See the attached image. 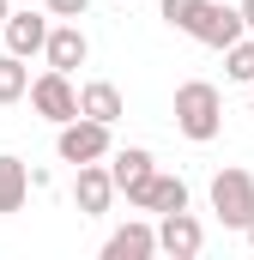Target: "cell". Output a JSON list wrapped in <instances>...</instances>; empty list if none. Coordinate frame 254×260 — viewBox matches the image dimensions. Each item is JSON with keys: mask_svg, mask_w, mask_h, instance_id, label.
I'll use <instances>...</instances> for the list:
<instances>
[{"mask_svg": "<svg viewBox=\"0 0 254 260\" xmlns=\"http://www.w3.org/2000/svg\"><path fill=\"white\" fill-rule=\"evenodd\" d=\"M6 12H12V0H0V24H6Z\"/></svg>", "mask_w": 254, "mask_h": 260, "instance_id": "cell-21", "label": "cell"}, {"mask_svg": "<svg viewBox=\"0 0 254 260\" xmlns=\"http://www.w3.org/2000/svg\"><path fill=\"white\" fill-rule=\"evenodd\" d=\"M43 12H49V18H85L91 0H43Z\"/></svg>", "mask_w": 254, "mask_h": 260, "instance_id": "cell-18", "label": "cell"}, {"mask_svg": "<svg viewBox=\"0 0 254 260\" xmlns=\"http://www.w3.org/2000/svg\"><path fill=\"white\" fill-rule=\"evenodd\" d=\"M206 194H212V212H218L224 230H242V224L254 218V176H248V170H236V164H224V170L212 176Z\"/></svg>", "mask_w": 254, "mask_h": 260, "instance_id": "cell-3", "label": "cell"}, {"mask_svg": "<svg viewBox=\"0 0 254 260\" xmlns=\"http://www.w3.org/2000/svg\"><path fill=\"white\" fill-rule=\"evenodd\" d=\"M79 115H91V121L115 127V121L127 115V97H121V85H109V79H85V85H79Z\"/></svg>", "mask_w": 254, "mask_h": 260, "instance_id": "cell-12", "label": "cell"}, {"mask_svg": "<svg viewBox=\"0 0 254 260\" xmlns=\"http://www.w3.org/2000/svg\"><path fill=\"white\" fill-rule=\"evenodd\" d=\"M73 206H79V218H103L115 206L109 164H73Z\"/></svg>", "mask_w": 254, "mask_h": 260, "instance_id": "cell-6", "label": "cell"}, {"mask_svg": "<svg viewBox=\"0 0 254 260\" xmlns=\"http://www.w3.org/2000/svg\"><path fill=\"white\" fill-rule=\"evenodd\" d=\"M248 115H254V79H248Z\"/></svg>", "mask_w": 254, "mask_h": 260, "instance_id": "cell-22", "label": "cell"}, {"mask_svg": "<svg viewBox=\"0 0 254 260\" xmlns=\"http://www.w3.org/2000/svg\"><path fill=\"white\" fill-rule=\"evenodd\" d=\"M236 12H242V30H254V0H236Z\"/></svg>", "mask_w": 254, "mask_h": 260, "instance_id": "cell-19", "label": "cell"}, {"mask_svg": "<svg viewBox=\"0 0 254 260\" xmlns=\"http://www.w3.org/2000/svg\"><path fill=\"white\" fill-rule=\"evenodd\" d=\"M176 133L194 139V145H212L224 133V91L212 79H188L176 85Z\"/></svg>", "mask_w": 254, "mask_h": 260, "instance_id": "cell-1", "label": "cell"}, {"mask_svg": "<svg viewBox=\"0 0 254 260\" xmlns=\"http://www.w3.org/2000/svg\"><path fill=\"white\" fill-rule=\"evenodd\" d=\"M151 170H157V157H151L145 145H121V151H109V182H115V194H127V206H133V194L151 182Z\"/></svg>", "mask_w": 254, "mask_h": 260, "instance_id": "cell-10", "label": "cell"}, {"mask_svg": "<svg viewBox=\"0 0 254 260\" xmlns=\"http://www.w3.org/2000/svg\"><path fill=\"white\" fill-rule=\"evenodd\" d=\"M206 0H157V18L170 24V30H188L194 24V12H200Z\"/></svg>", "mask_w": 254, "mask_h": 260, "instance_id": "cell-17", "label": "cell"}, {"mask_svg": "<svg viewBox=\"0 0 254 260\" xmlns=\"http://www.w3.org/2000/svg\"><path fill=\"white\" fill-rule=\"evenodd\" d=\"M188 37H194V43H206V49H230V43L242 37V12H236V6H224V0H206V6L194 12Z\"/></svg>", "mask_w": 254, "mask_h": 260, "instance_id": "cell-8", "label": "cell"}, {"mask_svg": "<svg viewBox=\"0 0 254 260\" xmlns=\"http://www.w3.org/2000/svg\"><path fill=\"white\" fill-rule=\"evenodd\" d=\"M151 230H157V254L194 260L200 248H206V230H200V218H194L188 206H182V212H164V218H157Z\"/></svg>", "mask_w": 254, "mask_h": 260, "instance_id": "cell-7", "label": "cell"}, {"mask_svg": "<svg viewBox=\"0 0 254 260\" xmlns=\"http://www.w3.org/2000/svg\"><path fill=\"white\" fill-rule=\"evenodd\" d=\"M188 200H194V194H188V182H182V176H170V170H151V182L133 194V206H139V212H151V218H164V212H182Z\"/></svg>", "mask_w": 254, "mask_h": 260, "instance_id": "cell-11", "label": "cell"}, {"mask_svg": "<svg viewBox=\"0 0 254 260\" xmlns=\"http://www.w3.org/2000/svg\"><path fill=\"white\" fill-rule=\"evenodd\" d=\"M24 97H30V109H37L49 127H61V121L79 115V85H73V73H55V67H43Z\"/></svg>", "mask_w": 254, "mask_h": 260, "instance_id": "cell-4", "label": "cell"}, {"mask_svg": "<svg viewBox=\"0 0 254 260\" xmlns=\"http://www.w3.org/2000/svg\"><path fill=\"white\" fill-rule=\"evenodd\" d=\"M157 254V230L151 224H121V230H109V242H103V260H151Z\"/></svg>", "mask_w": 254, "mask_h": 260, "instance_id": "cell-13", "label": "cell"}, {"mask_svg": "<svg viewBox=\"0 0 254 260\" xmlns=\"http://www.w3.org/2000/svg\"><path fill=\"white\" fill-rule=\"evenodd\" d=\"M242 236H248V248H254V218H248V224H242Z\"/></svg>", "mask_w": 254, "mask_h": 260, "instance_id": "cell-20", "label": "cell"}, {"mask_svg": "<svg viewBox=\"0 0 254 260\" xmlns=\"http://www.w3.org/2000/svg\"><path fill=\"white\" fill-rule=\"evenodd\" d=\"M24 91H30V67L18 61V55H0V109L6 103H24Z\"/></svg>", "mask_w": 254, "mask_h": 260, "instance_id": "cell-16", "label": "cell"}, {"mask_svg": "<svg viewBox=\"0 0 254 260\" xmlns=\"http://www.w3.org/2000/svg\"><path fill=\"white\" fill-rule=\"evenodd\" d=\"M49 24H55L49 12H30V6L18 12V6H12V12H6V24H0V37H6V55H18V61L43 55V37H49Z\"/></svg>", "mask_w": 254, "mask_h": 260, "instance_id": "cell-9", "label": "cell"}, {"mask_svg": "<svg viewBox=\"0 0 254 260\" xmlns=\"http://www.w3.org/2000/svg\"><path fill=\"white\" fill-rule=\"evenodd\" d=\"M24 200H30V164L12 157V151H0V218L24 212Z\"/></svg>", "mask_w": 254, "mask_h": 260, "instance_id": "cell-14", "label": "cell"}, {"mask_svg": "<svg viewBox=\"0 0 254 260\" xmlns=\"http://www.w3.org/2000/svg\"><path fill=\"white\" fill-rule=\"evenodd\" d=\"M224 55V79H236V85H248L254 79V30H242L230 49H218Z\"/></svg>", "mask_w": 254, "mask_h": 260, "instance_id": "cell-15", "label": "cell"}, {"mask_svg": "<svg viewBox=\"0 0 254 260\" xmlns=\"http://www.w3.org/2000/svg\"><path fill=\"white\" fill-rule=\"evenodd\" d=\"M43 61L55 67V73H73V67L91 61V37L79 30V18H55V24H49V37H43Z\"/></svg>", "mask_w": 254, "mask_h": 260, "instance_id": "cell-5", "label": "cell"}, {"mask_svg": "<svg viewBox=\"0 0 254 260\" xmlns=\"http://www.w3.org/2000/svg\"><path fill=\"white\" fill-rule=\"evenodd\" d=\"M55 151H61V164H103L115 151V127H103L91 115H73V121L55 127Z\"/></svg>", "mask_w": 254, "mask_h": 260, "instance_id": "cell-2", "label": "cell"}]
</instances>
